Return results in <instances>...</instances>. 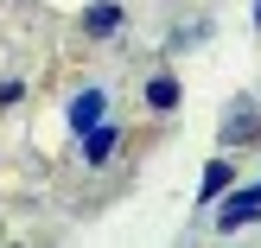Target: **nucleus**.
<instances>
[{
    "instance_id": "nucleus-1",
    "label": "nucleus",
    "mask_w": 261,
    "mask_h": 248,
    "mask_svg": "<svg viewBox=\"0 0 261 248\" xmlns=\"http://www.w3.org/2000/svg\"><path fill=\"white\" fill-rule=\"evenodd\" d=\"M255 216H261V185H255V191H229L217 223H223V229H242V223H255Z\"/></svg>"
},
{
    "instance_id": "nucleus-2",
    "label": "nucleus",
    "mask_w": 261,
    "mask_h": 248,
    "mask_svg": "<svg viewBox=\"0 0 261 248\" xmlns=\"http://www.w3.org/2000/svg\"><path fill=\"white\" fill-rule=\"evenodd\" d=\"M261 134V102H236L223 121V147H236V140H255Z\"/></svg>"
},
{
    "instance_id": "nucleus-3",
    "label": "nucleus",
    "mask_w": 261,
    "mask_h": 248,
    "mask_svg": "<svg viewBox=\"0 0 261 248\" xmlns=\"http://www.w3.org/2000/svg\"><path fill=\"white\" fill-rule=\"evenodd\" d=\"M102 115H109V96H102V89H83V96L70 102V127H76V134H89Z\"/></svg>"
},
{
    "instance_id": "nucleus-4",
    "label": "nucleus",
    "mask_w": 261,
    "mask_h": 248,
    "mask_svg": "<svg viewBox=\"0 0 261 248\" xmlns=\"http://www.w3.org/2000/svg\"><path fill=\"white\" fill-rule=\"evenodd\" d=\"M115 140H121V134H115L109 121H96V127H89V134H83V159H89V166H102V159H109V153H115Z\"/></svg>"
},
{
    "instance_id": "nucleus-5",
    "label": "nucleus",
    "mask_w": 261,
    "mask_h": 248,
    "mask_svg": "<svg viewBox=\"0 0 261 248\" xmlns=\"http://www.w3.org/2000/svg\"><path fill=\"white\" fill-rule=\"evenodd\" d=\"M83 25H89V32H96V38H109L115 25H121V7H109V0H96V7L83 13Z\"/></svg>"
},
{
    "instance_id": "nucleus-6",
    "label": "nucleus",
    "mask_w": 261,
    "mask_h": 248,
    "mask_svg": "<svg viewBox=\"0 0 261 248\" xmlns=\"http://www.w3.org/2000/svg\"><path fill=\"white\" fill-rule=\"evenodd\" d=\"M147 102H153V108H172V102H178V83H172V76H153V83H147Z\"/></svg>"
},
{
    "instance_id": "nucleus-7",
    "label": "nucleus",
    "mask_w": 261,
    "mask_h": 248,
    "mask_svg": "<svg viewBox=\"0 0 261 248\" xmlns=\"http://www.w3.org/2000/svg\"><path fill=\"white\" fill-rule=\"evenodd\" d=\"M223 185H229V166H223V159H217V166H211V172H204V185H198V198H217V191H223Z\"/></svg>"
},
{
    "instance_id": "nucleus-8",
    "label": "nucleus",
    "mask_w": 261,
    "mask_h": 248,
    "mask_svg": "<svg viewBox=\"0 0 261 248\" xmlns=\"http://www.w3.org/2000/svg\"><path fill=\"white\" fill-rule=\"evenodd\" d=\"M255 25H261V0H255Z\"/></svg>"
}]
</instances>
